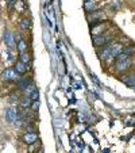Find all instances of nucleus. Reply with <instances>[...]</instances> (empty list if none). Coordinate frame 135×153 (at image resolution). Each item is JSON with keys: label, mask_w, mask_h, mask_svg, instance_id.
Returning <instances> with one entry per match:
<instances>
[{"label": "nucleus", "mask_w": 135, "mask_h": 153, "mask_svg": "<svg viewBox=\"0 0 135 153\" xmlns=\"http://www.w3.org/2000/svg\"><path fill=\"white\" fill-rule=\"evenodd\" d=\"M134 90H135V87H134Z\"/></svg>", "instance_id": "nucleus-27"}, {"label": "nucleus", "mask_w": 135, "mask_h": 153, "mask_svg": "<svg viewBox=\"0 0 135 153\" xmlns=\"http://www.w3.org/2000/svg\"><path fill=\"white\" fill-rule=\"evenodd\" d=\"M103 16H104V12L100 11V10H95V11H92V14L88 12V15H86V18H88V20L91 22V23L103 22Z\"/></svg>", "instance_id": "nucleus-5"}, {"label": "nucleus", "mask_w": 135, "mask_h": 153, "mask_svg": "<svg viewBox=\"0 0 135 153\" xmlns=\"http://www.w3.org/2000/svg\"><path fill=\"white\" fill-rule=\"evenodd\" d=\"M114 60H115V65H114V67H115L116 72H119V73L126 72V71L130 69V67H131V57L123 52L119 56H116Z\"/></svg>", "instance_id": "nucleus-1"}, {"label": "nucleus", "mask_w": 135, "mask_h": 153, "mask_svg": "<svg viewBox=\"0 0 135 153\" xmlns=\"http://www.w3.org/2000/svg\"><path fill=\"white\" fill-rule=\"evenodd\" d=\"M8 1H10V3H14V1H15V0H8Z\"/></svg>", "instance_id": "nucleus-25"}, {"label": "nucleus", "mask_w": 135, "mask_h": 153, "mask_svg": "<svg viewBox=\"0 0 135 153\" xmlns=\"http://www.w3.org/2000/svg\"><path fill=\"white\" fill-rule=\"evenodd\" d=\"M91 77H92V80H93V81H95V83H96V84H100V81H99V80H97V77H96V76H95V75H91Z\"/></svg>", "instance_id": "nucleus-24"}, {"label": "nucleus", "mask_w": 135, "mask_h": 153, "mask_svg": "<svg viewBox=\"0 0 135 153\" xmlns=\"http://www.w3.org/2000/svg\"><path fill=\"white\" fill-rule=\"evenodd\" d=\"M29 98L31 99V102H35V100H38L39 99V92H38V90H35L34 92H31L29 95Z\"/></svg>", "instance_id": "nucleus-21"}, {"label": "nucleus", "mask_w": 135, "mask_h": 153, "mask_svg": "<svg viewBox=\"0 0 135 153\" xmlns=\"http://www.w3.org/2000/svg\"><path fill=\"white\" fill-rule=\"evenodd\" d=\"M0 92H1V91H0Z\"/></svg>", "instance_id": "nucleus-28"}, {"label": "nucleus", "mask_w": 135, "mask_h": 153, "mask_svg": "<svg viewBox=\"0 0 135 153\" xmlns=\"http://www.w3.org/2000/svg\"><path fill=\"white\" fill-rule=\"evenodd\" d=\"M123 53L128 54L130 57H131V56H134L135 54V45H128V46L123 48Z\"/></svg>", "instance_id": "nucleus-18"}, {"label": "nucleus", "mask_w": 135, "mask_h": 153, "mask_svg": "<svg viewBox=\"0 0 135 153\" xmlns=\"http://www.w3.org/2000/svg\"><path fill=\"white\" fill-rule=\"evenodd\" d=\"M4 43H6L7 45V48H8V49H12V48L15 46V38H14V34H12L11 31H8V30H6V31H4Z\"/></svg>", "instance_id": "nucleus-8"}, {"label": "nucleus", "mask_w": 135, "mask_h": 153, "mask_svg": "<svg viewBox=\"0 0 135 153\" xmlns=\"http://www.w3.org/2000/svg\"><path fill=\"white\" fill-rule=\"evenodd\" d=\"M31 110L32 111H37L38 110V107H39V100H35V102H31Z\"/></svg>", "instance_id": "nucleus-23"}, {"label": "nucleus", "mask_w": 135, "mask_h": 153, "mask_svg": "<svg viewBox=\"0 0 135 153\" xmlns=\"http://www.w3.org/2000/svg\"><path fill=\"white\" fill-rule=\"evenodd\" d=\"M19 61H22V62L26 64V65H30V62H31V54H30V53H27V52L20 53Z\"/></svg>", "instance_id": "nucleus-14"}, {"label": "nucleus", "mask_w": 135, "mask_h": 153, "mask_svg": "<svg viewBox=\"0 0 135 153\" xmlns=\"http://www.w3.org/2000/svg\"><path fill=\"white\" fill-rule=\"evenodd\" d=\"M18 118H19V110H16L15 107H8L6 110V121L8 123H14Z\"/></svg>", "instance_id": "nucleus-4"}, {"label": "nucleus", "mask_w": 135, "mask_h": 153, "mask_svg": "<svg viewBox=\"0 0 135 153\" xmlns=\"http://www.w3.org/2000/svg\"><path fill=\"white\" fill-rule=\"evenodd\" d=\"M37 140H38V136L35 133H26L23 136V142H24V144H27V145L34 144Z\"/></svg>", "instance_id": "nucleus-12"}, {"label": "nucleus", "mask_w": 135, "mask_h": 153, "mask_svg": "<svg viewBox=\"0 0 135 153\" xmlns=\"http://www.w3.org/2000/svg\"><path fill=\"white\" fill-rule=\"evenodd\" d=\"M39 153H43V150H41V152H39Z\"/></svg>", "instance_id": "nucleus-26"}, {"label": "nucleus", "mask_w": 135, "mask_h": 153, "mask_svg": "<svg viewBox=\"0 0 135 153\" xmlns=\"http://www.w3.org/2000/svg\"><path fill=\"white\" fill-rule=\"evenodd\" d=\"M29 68H30L29 65L23 64L22 61H16V62L14 64V71L18 73V75H22V76L27 72V69H29Z\"/></svg>", "instance_id": "nucleus-10"}, {"label": "nucleus", "mask_w": 135, "mask_h": 153, "mask_svg": "<svg viewBox=\"0 0 135 153\" xmlns=\"http://www.w3.org/2000/svg\"><path fill=\"white\" fill-rule=\"evenodd\" d=\"M19 96L18 95H15V94H12V95H10V98H8V103L11 104V106H16L18 103H19Z\"/></svg>", "instance_id": "nucleus-19"}, {"label": "nucleus", "mask_w": 135, "mask_h": 153, "mask_svg": "<svg viewBox=\"0 0 135 153\" xmlns=\"http://www.w3.org/2000/svg\"><path fill=\"white\" fill-rule=\"evenodd\" d=\"M32 83V80H31V77H18V80H16V88L19 91H24L26 90V87L29 85V84H31Z\"/></svg>", "instance_id": "nucleus-7"}, {"label": "nucleus", "mask_w": 135, "mask_h": 153, "mask_svg": "<svg viewBox=\"0 0 135 153\" xmlns=\"http://www.w3.org/2000/svg\"><path fill=\"white\" fill-rule=\"evenodd\" d=\"M108 48H109V53H111V58H115L116 56H119L123 52V45H120L118 42L108 43Z\"/></svg>", "instance_id": "nucleus-6"}, {"label": "nucleus", "mask_w": 135, "mask_h": 153, "mask_svg": "<svg viewBox=\"0 0 135 153\" xmlns=\"http://www.w3.org/2000/svg\"><path fill=\"white\" fill-rule=\"evenodd\" d=\"M19 103H20L22 108H29V107L31 106V99H30L29 96H23V98H20Z\"/></svg>", "instance_id": "nucleus-15"}, {"label": "nucleus", "mask_w": 135, "mask_h": 153, "mask_svg": "<svg viewBox=\"0 0 135 153\" xmlns=\"http://www.w3.org/2000/svg\"><path fill=\"white\" fill-rule=\"evenodd\" d=\"M97 54H99V58H100V60H103V61L111 58V53H109L108 45H105V46H101V48H97Z\"/></svg>", "instance_id": "nucleus-9"}, {"label": "nucleus", "mask_w": 135, "mask_h": 153, "mask_svg": "<svg viewBox=\"0 0 135 153\" xmlns=\"http://www.w3.org/2000/svg\"><path fill=\"white\" fill-rule=\"evenodd\" d=\"M3 56H4V58H6L7 61H12V60H14V57H12V56H11V49H7V50H4Z\"/></svg>", "instance_id": "nucleus-22"}, {"label": "nucleus", "mask_w": 135, "mask_h": 153, "mask_svg": "<svg viewBox=\"0 0 135 153\" xmlns=\"http://www.w3.org/2000/svg\"><path fill=\"white\" fill-rule=\"evenodd\" d=\"M35 90H37V88H35V85H34V84L31 83V84H29V85L26 87V90H24V94H26V95L29 96L30 94H31V92H34Z\"/></svg>", "instance_id": "nucleus-20"}, {"label": "nucleus", "mask_w": 135, "mask_h": 153, "mask_svg": "<svg viewBox=\"0 0 135 153\" xmlns=\"http://www.w3.org/2000/svg\"><path fill=\"white\" fill-rule=\"evenodd\" d=\"M0 79L4 83H11V81H16L18 80V73L14 71V68H6V69L1 72Z\"/></svg>", "instance_id": "nucleus-2"}, {"label": "nucleus", "mask_w": 135, "mask_h": 153, "mask_svg": "<svg viewBox=\"0 0 135 153\" xmlns=\"http://www.w3.org/2000/svg\"><path fill=\"white\" fill-rule=\"evenodd\" d=\"M111 41H112L111 35H109V37H105L104 34H101V35H93L92 37V42H93V45H95L96 48L105 46V45H108Z\"/></svg>", "instance_id": "nucleus-3"}, {"label": "nucleus", "mask_w": 135, "mask_h": 153, "mask_svg": "<svg viewBox=\"0 0 135 153\" xmlns=\"http://www.w3.org/2000/svg\"><path fill=\"white\" fill-rule=\"evenodd\" d=\"M122 81H123L127 87L134 88L135 87V73H128V75L122 76Z\"/></svg>", "instance_id": "nucleus-11"}, {"label": "nucleus", "mask_w": 135, "mask_h": 153, "mask_svg": "<svg viewBox=\"0 0 135 153\" xmlns=\"http://www.w3.org/2000/svg\"><path fill=\"white\" fill-rule=\"evenodd\" d=\"M84 8H85L86 12H92L97 8V4H96L95 0H85V3H84Z\"/></svg>", "instance_id": "nucleus-13"}, {"label": "nucleus", "mask_w": 135, "mask_h": 153, "mask_svg": "<svg viewBox=\"0 0 135 153\" xmlns=\"http://www.w3.org/2000/svg\"><path fill=\"white\" fill-rule=\"evenodd\" d=\"M30 27H31V20L30 19H26V18H24V19L20 20V29L22 30H29Z\"/></svg>", "instance_id": "nucleus-17"}, {"label": "nucleus", "mask_w": 135, "mask_h": 153, "mask_svg": "<svg viewBox=\"0 0 135 153\" xmlns=\"http://www.w3.org/2000/svg\"><path fill=\"white\" fill-rule=\"evenodd\" d=\"M16 49H18V52L19 53L26 52L27 50V42L26 41H23V39H20L19 42H16Z\"/></svg>", "instance_id": "nucleus-16"}]
</instances>
